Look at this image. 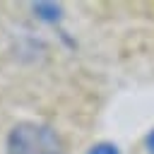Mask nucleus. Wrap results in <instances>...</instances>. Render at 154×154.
<instances>
[{"mask_svg":"<svg viewBox=\"0 0 154 154\" xmlns=\"http://www.w3.org/2000/svg\"><path fill=\"white\" fill-rule=\"evenodd\" d=\"M5 154H65V144L55 128L38 120H22L7 132Z\"/></svg>","mask_w":154,"mask_h":154,"instance_id":"obj_1","label":"nucleus"},{"mask_svg":"<svg viewBox=\"0 0 154 154\" xmlns=\"http://www.w3.org/2000/svg\"><path fill=\"white\" fill-rule=\"evenodd\" d=\"M31 12H34V17H38L46 24H55L63 17V7L58 2H34L31 5Z\"/></svg>","mask_w":154,"mask_h":154,"instance_id":"obj_2","label":"nucleus"},{"mask_svg":"<svg viewBox=\"0 0 154 154\" xmlns=\"http://www.w3.org/2000/svg\"><path fill=\"white\" fill-rule=\"evenodd\" d=\"M87 154H120V149L113 142H96L87 149Z\"/></svg>","mask_w":154,"mask_h":154,"instance_id":"obj_3","label":"nucleus"},{"mask_svg":"<svg viewBox=\"0 0 154 154\" xmlns=\"http://www.w3.org/2000/svg\"><path fill=\"white\" fill-rule=\"evenodd\" d=\"M144 147H147V154H154V128L147 132V137H144Z\"/></svg>","mask_w":154,"mask_h":154,"instance_id":"obj_4","label":"nucleus"}]
</instances>
